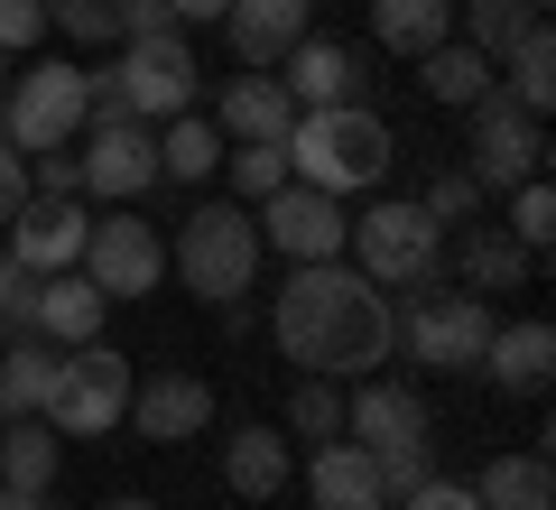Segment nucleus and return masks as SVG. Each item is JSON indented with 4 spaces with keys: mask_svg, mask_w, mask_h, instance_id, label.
<instances>
[{
    "mask_svg": "<svg viewBox=\"0 0 556 510\" xmlns=\"http://www.w3.org/2000/svg\"><path fill=\"white\" fill-rule=\"evenodd\" d=\"M84 121H93V84H84V65H65V57L10 65V84H0V139H10L20 158L84 139Z\"/></svg>",
    "mask_w": 556,
    "mask_h": 510,
    "instance_id": "obj_6",
    "label": "nucleus"
},
{
    "mask_svg": "<svg viewBox=\"0 0 556 510\" xmlns=\"http://www.w3.org/2000/svg\"><path fill=\"white\" fill-rule=\"evenodd\" d=\"M464 177H473L482 196H510L519 177H547V130H538V112H519L501 84L482 102H464Z\"/></svg>",
    "mask_w": 556,
    "mask_h": 510,
    "instance_id": "obj_7",
    "label": "nucleus"
},
{
    "mask_svg": "<svg viewBox=\"0 0 556 510\" xmlns=\"http://www.w3.org/2000/svg\"><path fill=\"white\" fill-rule=\"evenodd\" d=\"M251 223H260V251H278L288 260V270H298V260H343V204L334 196H316V186H278V196H260L251 204Z\"/></svg>",
    "mask_w": 556,
    "mask_h": 510,
    "instance_id": "obj_11",
    "label": "nucleus"
},
{
    "mask_svg": "<svg viewBox=\"0 0 556 510\" xmlns=\"http://www.w3.org/2000/svg\"><path fill=\"white\" fill-rule=\"evenodd\" d=\"M269 334L278 353L316 381H353V372H380L399 353V307L390 288L353 270V260H298L278 278V307H269Z\"/></svg>",
    "mask_w": 556,
    "mask_h": 510,
    "instance_id": "obj_1",
    "label": "nucleus"
},
{
    "mask_svg": "<svg viewBox=\"0 0 556 510\" xmlns=\"http://www.w3.org/2000/svg\"><path fill=\"white\" fill-rule=\"evenodd\" d=\"M28 297H38V270L0 241V334H28Z\"/></svg>",
    "mask_w": 556,
    "mask_h": 510,
    "instance_id": "obj_38",
    "label": "nucleus"
},
{
    "mask_svg": "<svg viewBox=\"0 0 556 510\" xmlns=\"http://www.w3.org/2000/svg\"><path fill=\"white\" fill-rule=\"evenodd\" d=\"M84 233H93V214H84L75 196H28L20 214H10V251L28 260V270H75L84 260Z\"/></svg>",
    "mask_w": 556,
    "mask_h": 510,
    "instance_id": "obj_16",
    "label": "nucleus"
},
{
    "mask_svg": "<svg viewBox=\"0 0 556 510\" xmlns=\"http://www.w3.org/2000/svg\"><path fill=\"white\" fill-rule=\"evenodd\" d=\"M492 84L519 102V112H538V121H547V102H556V38H547V20H529L510 47H501Z\"/></svg>",
    "mask_w": 556,
    "mask_h": 510,
    "instance_id": "obj_24",
    "label": "nucleus"
},
{
    "mask_svg": "<svg viewBox=\"0 0 556 510\" xmlns=\"http://www.w3.org/2000/svg\"><path fill=\"white\" fill-rule=\"evenodd\" d=\"M492 297L473 288H427L408 307V325H399V353L417 362V372H482V344H492Z\"/></svg>",
    "mask_w": 556,
    "mask_h": 510,
    "instance_id": "obj_8",
    "label": "nucleus"
},
{
    "mask_svg": "<svg viewBox=\"0 0 556 510\" xmlns=\"http://www.w3.org/2000/svg\"><path fill=\"white\" fill-rule=\"evenodd\" d=\"M455 38V0H371V47H390V57H427V47Z\"/></svg>",
    "mask_w": 556,
    "mask_h": 510,
    "instance_id": "obj_27",
    "label": "nucleus"
},
{
    "mask_svg": "<svg viewBox=\"0 0 556 510\" xmlns=\"http://www.w3.org/2000/svg\"><path fill=\"white\" fill-rule=\"evenodd\" d=\"M214 130L232 139V149H241V139H288V130H298V102H288V84H278L269 65H251V75H232L214 94Z\"/></svg>",
    "mask_w": 556,
    "mask_h": 510,
    "instance_id": "obj_19",
    "label": "nucleus"
},
{
    "mask_svg": "<svg viewBox=\"0 0 556 510\" xmlns=\"http://www.w3.org/2000/svg\"><path fill=\"white\" fill-rule=\"evenodd\" d=\"M417 214H427V223H473V214H482V186L464 177V167H437L427 196H417Z\"/></svg>",
    "mask_w": 556,
    "mask_h": 510,
    "instance_id": "obj_36",
    "label": "nucleus"
},
{
    "mask_svg": "<svg viewBox=\"0 0 556 510\" xmlns=\"http://www.w3.org/2000/svg\"><path fill=\"white\" fill-rule=\"evenodd\" d=\"M343 436L371 446V455H390V446H417V436H437V427H427V399H417L408 381H362L353 409H343Z\"/></svg>",
    "mask_w": 556,
    "mask_h": 510,
    "instance_id": "obj_18",
    "label": "nucleus"
},
{
    "mask_svg": "<svg viewBox=\"0 0 556 510\" xmlns=\"http://www.w3.org/2000/svg\"><path fill=\"white\" fill-rule=\"evenodd\" d=\"M371 473H380V492L390 501H408L427 473H437V436H417V446H390V455H371Z\"/></svg>",
    "mask_w": 556,
    "mask_h": 510,
    "instance_id": "obj_37",
    "label": "nucleus"
},
{
    "mask_svg": "<svg viewBox=\"0 0 556 510\" xmlns=\"http://www.w3.org/2000/svg\"><path fill=\"white\" fill-rule=\"evenodd\" d=\"M278 84H288V102H298V112H334V102H371V57H362V47H343V38H316V28H306L298 47H288V57L269 65Z\"/></svg>",
    "mask_w": 556,
    "mask_h": 510,
    "instance_id": "obj_13",
    "label": "nucleus"
},
{
    "mask_svg": "<svg viewBox=\"0 0 556 510\" xmlns=\"http://www.w3.org/2000/svg\"><path fill=\"white\" fill-rule=\"evenodd\" d=\"M47 390H56V344H38V334L0 344V427L10 418H38Z\"/></svg>",
    "mask_w": 556,
    "mask_h": 510,
    "instance_id": "obj_28",
    "label": "nucleus"
},
{
    "mask_svg": "<svg viewBox=\"0 0 556 510\" xmlns=\"http://www.w3.org/2000/svg\"><path fill=\"white\" fill-rule=\"evenodd\" d=\"M121 409H130V362H121L112 344L56 353V390H47V409H38L56 436H112Z\"/></svg>",
    "mask_w": 556,
    "mask_h": 510,
    "instance_id": "obj_9",
    "label": "nucleus"
},
{
    "mask_svg": "<svg viewBox=\"0 0 556 510\" xmlns=\"http://www.w3.org/2000/svg\"><path fill=\"white\" fill-rule=\"evenodd\" d=\"M343 260H353L371 288H437L445 270V223L417 214V196H390V204H362L353 223H343Z\"/></svg>",
    "mask_w": 556,
    "mask_h": 510,
    "instance_id": "obj_5",
    "label": "nucleus"
},
{
    "mask_svg": "<svg viewBox=\"0 0 556 510\" xmlns=\"http://www.w3.org/2000/svg\"><path fill=\"white\" fill-rule=\"evenodd\" d=\"M445 260L464 270L473 297H510V288H529V270H538V251H519L501 223H464V233L445 241Z\"/></svg>",
    "mask_w": 556,
    "mask_h": 510,
    "instance_id": "obj_21",
    "label": "nucleus"
},
{
    "mask_svg": "<svg viewBox=\"0 0 556 510\" xmlns=\"http://www.w3.org/2000/svg\"><path fill=\"white\" fill-rule=\"evenodd\" d=\"M306 20H316L306 0H232V10H223V38H232L241 65H278L306 38Z\"/></svg>",
    "mask_w": 556,
    "mask_h": 510,
    "instance_id": "obj_23",
    "label": "nucleus"
},
{
    "mask_svg": "<svg viewBox=\"0 0 556 510\" xmlns=\"http://www.w3.org/2000/svg\"><path fill=\"white\" fill-rule=\"evenodd\" d=\"M177 10H167V0H121V38H177Z\"/></svg>",
    "mask_w": 556,
    "mask_h": 510,
    "instance_id": "obj_41",
    "label": "nucleus"
},
{
    "mask_svg": "<svg viewBox=\"0 0 556 510\" xmlns=\"http://www.w3.org/2000/svg\"><path fill=\"white\" fill-rule=\"evenodd\" d=\"M417 84H427V102L464 112V102L492 94V57H482V47H464V38H445V47H427V57H417Z\"/></svg>",
    "mask_w": 556,
    "mask_h": 510,
    "instance_id": "obj_29",
    "label": "nucleus"
},
{
    "mask_svg": "<svg viewBox=\"0 0 556 510\" xmlns=\"http://www.w3.org/2000/svg\"><path fill=\"white\" fill-rule=\"evenodd\" d=\"M84 84H93V121H149L159 130V121L195 112L204 65H195V47L177 28V38H130L121 65H84Z\"/></svg>",
    "mask_w": 556,
    "mask_h": 510,
    "instance_id": "obj_3",
    "label": "nucleus"
},
{
    "mask_svg": "<svg viewBox=\"0 0 556 510\" xmlns=\"http://www.w3.org/2000/svg\"><path fill=\"white\" fill-rule=\"evenodd\" d=\"M547 372H556V334H547V315L492 325V344H482V381H492L501 399H547Z\"/></svg>",
    "mask_w": 556,
    "mask_h": 510,
    "instance_id": "obj_17",
    "label": "nucleus"
},
{
    "mask_svg": "<svg viewBox=\"0 0 556 510\" xmlns=\"http://www.w3.org/2000/svg\"><path fill=\"white\" fill-rule=\"evenodd\" d=\"M75 270L121 307V297H149V288L167 278V241H159V223H139V204H112V214H93Z\"/></svg>",
    "mask_w": 556,
    "mask_h": 510,
    "instance_id": "obj_10",
    "label": "nucleus"
},
{
    "mask_svg": "<svg viewBox=\"0 0 556 510\" xmlns=\"http://www.w3.org/2000/svg\"><path fill=\"white\" fill-rule=\"evenodd\" d=\"M223 177H232V204H260L288 186V139H241V149H223Z\"/></svg>",
    "mask_w": 556,
    "mask_h": 510,
    "instance_id": "obj_32",
    "label": "nucleus"
},
{
    "mask_svg": "<svg viewBox=\"0 0 556 510\" xmlns=\"http://www.w3.org/2000/svg\"><path fill=\"white\" fill-rule=\"evenodd\" d=\"M10 65H20V57H10V47H0V84H10Z\"/></svg>",
    "mask_w": 556,
    "mask_h": 510,
    "instance_id": "obj_47",
    "label": "nucleus"
},
{
    "mask_svg": "<svg viewBox=\"0 0 556 510\" xmlns=\"http://www.w3.org/2000/svg\"><path fill=\"white\" fill-rule=\"evenodd\" d=\"M260 223H251V204H232V196H204L195 214L177 223V241H167V270L186 278V297H204V307H241L251 297V278H260Z\"/></svg>",
    "mask_w": 556,
    "mask_h": 510,
    "instance_id": "obj_4",
    "label": "nucleus"
},
{
    "mask_svg": "<svg viewBox=\"0 0 556 510\" xmlns=\"http://www.w3.org/2000/svg\"><path fill=\"white\" fill-rule=\"evenodd\" d=\"M102 325H112V297L84 270H47L38 278V297H28V334H38V344L75 353V344H102Z\"/></svg>",
    "mask_w": 556,
    "mask_h": 510,
    "instance_id": "obj_15",
    "label": "nucleus"
},
{
    "mask_svg": "<svg viewBox=\"0 0 556 510\" xmlns=\"http://www.w3.org/2000/svg\"><path fill=\"white\" fill-rule=\"evenodd\" d=\"M306 10H316V0H306Z\"/></svg>",
    "mask_w": 556,
    "mask_h": 510,
    "instance_id": "obj_48",
    "label": "nucleus"
},
{
    "mask_svg": "<svg viewBox=\"0 0 556 510\" xmlns=\"http://www.w3.org/2000/svg\"><path fill=\"white\" fill-rule=\"evenodd\" d=\"M102 510H159V501H149V492H121V501H102Z\"/></svg>",
    "mask_w": 556,
    "mask_h": 510,
    "instance_id": "obj_46",
    "label": "nucleus"
},
{
    "mask_svg": "<svg viewBox=\"0 0 556 510\" xmlns=\"http://www.w3.org/2000/svg\"><path fill=\"white\" fill-rule=\"evenodd\" d=\"M0 510H56V492H28V483H0Z\"/></svg>",
    "mask_w": 556,
    "mask_h": 510,
    "instance_id": "obj_44",
    "label": "nucleus"
},
{
    "mask_svg": "<svg viewBox=\"0 0 556 510\" xmlns=\"http://www.w3.org/2000/svg\"><path fill=\"white\" fill-rule=\"evenodd\" d=\"M390 510H482V501H473V483H445V473H427V483H417L408 501H390Z\"/></svg>",
    "mask_w": 556,
    "mask_h": 510,
    "instance_id": "obj_42",
    "label": "nucleus"
},
{
    "mask_svg": "<svg viewBox=\"0 0 556 510\" xmlns=\"http://www.w3.org/2000/svg\"><path fill=\"white\" fill-rule=\"evenodd\" d=\"M38 38H56V28H47V0H0V47L28 57Z\"/></svg>",
    "mask_w": 556,
    "mask_h": 510,
    "instance_id": "obj_40",
    "label": "nucleus"
},
{
    "mask_svg": "<svg viewBox=\"0 0 556 510\" xmlns=\"http://www.w3.org/2000/svg\"><path fill=\"white\" fill-rule=\"evenodd\" d=\"M167 10H177V20H223L232 0H167Z\"/></svg>",
    "mask_w": 556,
    "mask_h": 510,
    "instance_id": "obj_45",
    "label": "nucleus"
},
{
    "mask_svg": "<svg viewBox=\"0 0 556 510\" xmlns=\"http://www.w3.org/2000/svg\"><path fill=\"white\" fill-rule=\"evenodd\" d=\"M501 233H510L519 251L547 260V241H556V196H547V177H519L510 196H501Z\"/></svg>",
    "mask_w": 556,
    "mask_h": 510,
    "instance_id": "obj_34",
    "label": "nucleus"
},
{
    "mask_svg": "<svg viewBox=\"0 0 556 510\" xmlns=\"http://www.w3.org/2000/svg\"><path fill=\"white\" fill-rule=\"evenodd\" d=\"M223 149H232V139H223L214 121H195V112L159 121V186H214L223 177Z\"/></svg>",
    "mask_w": 556,
    "mask_h": 510,
    "instance_id": "obj_26",
    "label": "nucleus"
},
{
    "mask_svg": "<svg viewBox=\"0 0 556 510\" xmlns=\"http://www.w3.org/2000/svg\"><path fill=\"white\" fill-rule=\"evenodd\" d=\"M130 418L149 446H195L204 427H214V381L204 372H149V381H130Z\"/></svg>",
    "mask_w": 556,
    "mask_h": 510,
    "instance_id": "obj_14",
    "label": "nucleus"
},
{
    "mask_svg": "<svg viewBox=\"0 0 556 510\" xmlns=\"http://www.w3.org/2000/svg\"><path fill=\"white\" fill-rule=\"evenodd\" d=\"M306 501L316 510H390V492H380V473H371V446H353V436L316 446L306 455Z\"/></svg>",
    "mask_w": 556,
    "mask_h": 510,
    "instance_id": "obj_22",
    "label": "nucleus"
},
{
    "mask_svg": "<svg viewBox=\"0 0 556 510\" xmlns=\"http://www.w3.org/2000/svg\"><path fill=\"white\" fill-rule=\"evenodd\" d=\"M75 158H84V196L102 204H139L159 186V130L149 121H84Z\"/></svg>",
    "mask_w": 556,
    "mask_h": 510,
    "instance_id": "obj_12",
    "label": "nucleus"
},
{
    "mask_svg": "<svg viewBox=\"0 0 556 510\" xmlns=\"http://www.w3.org/2000/svg\"><path fill=\"white\" fill-rule=\"evenodd\" d=\"M20 204H28V158L10 149V139H0V223L20 214Z\"/></svg>",
    "mask_w": 556,
    "mask_h": 510,
    "instance_id": "obj_43",
    "label": "nucleus"
},
{
    "mask_svg": "<svg viewBox=\"0 0 556 510\" xmlns=\"http://www.w3.org/2000/svg\"><path fill=\"white\" fill-rule=\"evenodd\" d=\"M343 409H353L343 381H316V372H306L298 399H288V436H298V446H334V436H343Z\"/></svg>",
    "mask_w": 556,
    "mask_h": 510,
    "instance_id": "obj_33",
    "label": "nucleus"
},
{
    "mask_svg": "<svg viewBox=\"0 0 556 510\" xmlns=\"http://www.w3.org/2000/svg\"><path fill=\"white\" fill-rule=\"evenodd\" d=\"M473 501H482V510H556V464H547L538 446L492 455V464L473 473Z\"/></svg>",
    "mask_w": 556,
    "mask_h": 510,
    "instance_id": "obj_25",
    "label": "nucleus"
},
{
    "mask_svg": "<svg viewBox=\"0 0 556 510\" xmlns=\"http://www.w3.org/2000/svg\"><path fill=\"white\" fill-rule=\"evenodd\" d=\"M390 121L371 112V102H334V112H298V130H288V177L316 186V196H371L380 177H390Z\"/></svg>",
    "mask_w": 556,
    "mask_h": 510,
    "instance_id": "obj_2",
    "label": "nucleus"
},
{
    "mask_svg": "<svg viewBox=\"0 0 556 510\" xmlns=\"http://www.w3.org/2000/svg\"><path fill=\"white\" fill-rule=\"evenodd\" d=\"M47 28L75 47H112L121 38V0H47Z\"/></svg>",
    "mask_w": 556,
    "mask_h": 510,
    "instance_id": "obj_35",
    "label": "nucleus"
},
{
    "mask_svg": "<svg viewBox=\"0 0 556 510\" xmlns=\"http://www.w3.org/2000/svg\"><path fill=\"white\" fill-rule=\"evenodd\" d=\"M529 20H547V10H529V0H455V38L482 47L492 65H501V47H510Z\"/></svg>",
    "mask_w": 556,
    "mask_h": 510,
    "instance_id": "obj_31",
    "label": "nucleus"
},
{
    "mask_svg": "<svg viewBox=\"0 0 556 510\" xmlns=\"http://www.w3.org/2000/svg\"><path fill=\"white\" fill-rule=\"evenodd\" d=\"M56 427L47 418H10L0 427V483H28V492H56Z\"/></svg>",
    "mask_w": 556,
    "mask_h": 510,
    "instance_id": "obj_30",
    "label": "nucleus"
},
{
    "mask_svg": "<svg viewBox=\"0 0 556 510\" xmlns=\"http://www.w3.org/2000/svg\"><path fill=\"white\" fill-rule=\"evenodd\" d=\"M28 196H84V158H75V139L28 158Z\"/></svg>",
    "mask_w": 556,
    "mask_h": 510,
    "instance_id": "obj_39",
    "label": "nucleus"
},
{
    "mask_svg": "<svg viewBox=\"0 0 556 510\" xmlns=\"http://www.w3.org/2000/svg\"><path fill=\"white\" fill-rule=\"evenodd\" d=\"M288 473H298V455H288V436H278L269 418H251V427L223 436V483H232V501H278Z\"/></svg>",
    "mask_w": 556,
    "mask_h": 510,
    "instance_id": "obj_20",
    "label": "nucleus"
}]
</instances>
